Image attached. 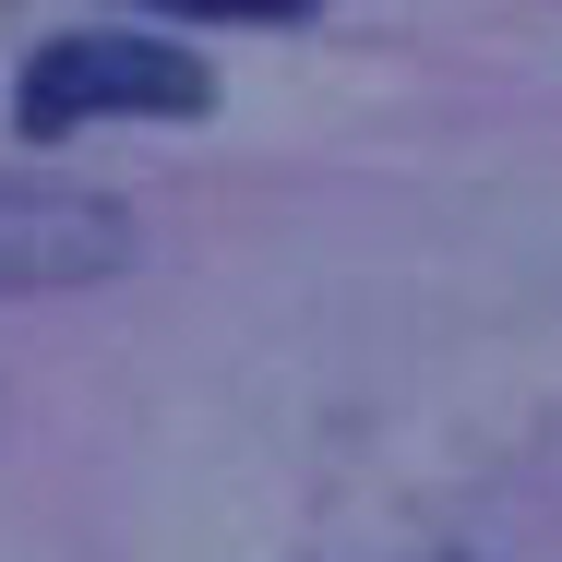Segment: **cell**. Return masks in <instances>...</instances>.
I'll return each mask as SVG.
<instances>
[{"label": "cell", "instance_id": "obj_1", "mask_svg": "<svg viewBox=\"0 0 562 562\" xmlns=\"http://www.w3.org/2000/svg\"><path fill=\"white\" fill-rule=\"evenodd\" d=\"M204 109H216V72L168 36H48L12 85L24 144H60L85 120H204Z\"/></svg>", "mask_w": 562, "mask_h": 562}, {"label": "cell", "instance_id": "obj_2", "mask_svg": "<svg viewBox=\"0 0 562 562\" xmlns=\"http://www.w3.org/2000/svg\"><path fill=\"white\" fill-rule=\"evenodd\" d=\"M132 263V204L72 192V180H0V300L97 288Z\"/></svg>", "mask_w": 562, "mask_h": 562}, {"label": "cell", "instance_id": "obj_3", "mask_svg": "<svg viewBox=\"0 0 562 562\" xmlns=\"http://www.w3.org/2000/svg\"><path fill=\"white\" fill-rule=\"evenodd\" d=\"M180 12H300V0H180Z\"/></svg>", "mask_w": 562, "mask_h": 562}]
</instances>
